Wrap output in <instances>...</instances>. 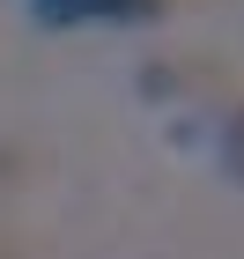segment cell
<instances>
[{
	"instance_id": "1",
	"label": "cell",
	"mask_w": 244,
	"mask_h": 259,
	"mask_svg": "<svg viewBox=\"0 0 244 259\" xmlns=\"http://www.w3.org/2000/svg\"><path fill=\"white\" fill-rule=\"evenodd\" d=\"M44 22H148L163 0H30Z\"/></svg>"
},
{
	"instance_id": "2",
	"label": "cell",
	"mask_w": 244,
	"mask_h": 259,
	"mask_svg": "<svg viewBox=\"0 0 244 259\" xmlns=\"http://www.w3.org/2000/svg\"><path fill=\"white\" fill-rule=\"evenodd\" d=\"M222 170H229V178H244V104L222 119Z\"/></svg>"
}]
</instances>
